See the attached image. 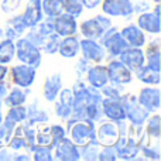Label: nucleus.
Returning a JSON list of instances; mask_svg holds the SVG:
<instances>
[{
    "instance_id": "1",
    "label": "nucleus",
    "mask_w": 161,
    "mask_h": 161,
    "mask_svg": "<svg viewBox=\"0 0 161 161\" xmlns=\"http://www.w3.org/2000/svg\"><path fill=\"white\" fill-rule=\"evenodd\" d=\"M67 120L69 140L72 143H75L78 147L88 144L92 140H96L95 122H92L89 119H75V117H69Z\"/></svg>"
},
{
    "instance_id": "2",
    "label": "nucleus",
    "mask_w": 161,
    "mask_h": 161,
    "mask_svg": "<svg viewBox=\"0 0 161 161\" xmlns=\"http://www.w3.org/2000/svg\"><path fill=\"white\" fill-rule=\"evenodd\" d=\"M120 100L123 103L126 113V119H129V122L134 126H143V123L148 119L150 112L146 110L137 100V96L131 93H126L120 96Z\"/></svg>"
},
{
    "instance_id": "3",
    "label": "nucleus",
    "mask_w": 161,
    "mask_h": 161,
    "mask_svg": "<svg viewBox=\"0 0 161 161\" xmlns=\"http://www.w3.org/2000/svg\"><path fill=\"white\" fill-rule=\"evenodd\" d=\"M16 55L23 64L31 65L34 68H38L41 64V51L34 44H31L27 38L17 40L16 44Z\"/></svg>"
},
{
    "instance_id": "4",
    "label": "nucleus",
    "mask_w": 161,
    "mask_h": 161,
    "mask_svg": "<svg viewBox=\"0 0 161 161\" xmlns=\"http://www.w3.org/2000/svg\"><path fill=\"white\" fill-rule=\"evenodd\" d=\"M110 27H112L110 19H108L105 16H96V17H91V19L82 21V24H80V33H82V36L85 38L97 40Z\"/></svg>"
},
{
    "instance_id": "5",
    "label": "nucleus",
    "mask_w": 161,
    "mask_h": 161,
    "mask_svg": "<svg viewBox=\"0 0 161 161\" xmlns=\"http://www.w3.org/2000/svg\"><path fill=\"white\" fill-rule=\"evenodd\" d=\"M100 44L103 45L106 51L110 54L112 57H119L126 48L129 47L127 42L122 37V34L117 31V28L110 27L102 34L100 37Z\"/></svg>"
},
{
    "instance_id": "6",
    "label": "nucleus",
    "mask_w": 161,
    "mask_h": 161,
    "mask_svg": "<svg viewBox=\"0 0 161 161\" xmlns=\"http://www.w3.org/2000/svg\"><path fill=\"white\" fill-rule=\"evenodd\" d=\"M102 10L112 17H131L133 3L131 0H102Z\"/></svg>"
},
{
    "instance_id": "7",
    "label": "nucleus",
    "mask_w": 161,
    "mask_h": 161,
    "mask_svg": "<svg viewBox=\"0 0 161 161\" xmlns=\"http://www.w3.org/2000/svg\"><path fill=\"white\" fill-rule=\"evenodd\" d=\"M106 68H108L109 82H112V83L127 85V83H130L131 79H133V74H131V71L129 69L120 59L119 61H117V59L110 61Z\"/></svg>"
},
{
    "instance_id": "8",
    "label": "nucleus",
    "mask_w": 161,
    "mask_h": 161,
    "mask_svg": "<svg viewBox=\"0 0 161 161\" xmlns=\"http://www.w3.org/2000/svg\"><path fill=\"white\" fill-rule=\"evenodd\" d=\"M11 79L20 88H30L36 80V68L27 64H19L11 68Z\"/></svg>"
},
{
    "instance_id": "9",
    "label": "nucleus",
    "mask_w": 161,
    "mask_h": 161,
    "mask_svg": "<svg viewBox=\"0 0 161 161\" xmlns=\"http://www.w3.org/2000/svg\"><path fill=\"white\" fill-rule=\"evenodd\" d=\"M79 50L82 51V55L86 61L95 64H100L106 55L103 45L91 38H83L82 41H79Z\"/></svg>"
},
{
    "instance_id": "10",
    "label": "nucleus",
    "mask_w": 161,
    "mask_h": 161,
    "mask_svg": "<svg viewBox=\"0 0 161 161\" xmlns=\"http://www.w3.org/2000/svg\"><path fill=\"white\" fill-rule=\"evenodd\" d=\"M54 154L53 156L55 160H62V161H76L80 158L79 156V148L75 143H72L69 139L64 137L61 139L55 146L53 147Z\"/></svg>"
},
{
    "instance_id": "11",
    "label": "nucleus",
    "mask_w": 161,
    "mask_h": 161,
    "mask_svg": "<svg viewBox=\"0 0 161 161\" xmlns=\"http://www.w3.org/2000/svg\"><path fill=\"white\" fill-rule=\"evenodd\" d=\"M76 31H78L76 17L68 13H61L59 16L54 17V33H57L59 37L75 36Z\"/></svg>"
},
{
    "instance_id": "12",
    "label": "nucleus",
    "mask_w": 161,
    "mask_h": 161,
    "mask_svg": "<svg viewBox=\"0 0 161 161\" xmlns=\"http://www.w3.org/2000/svg\"><path fill=\"white\" fill-rule=\"evenodd\" d=\"M102 112L103 116H106L112 122H120V120H126L125 108H123L122 100L114 99V97H103L102 102Z\"/></svg>"
},
{
    "instance_id": "13",
    "label": "nucleus",
    "mask_w": 161,
    "mask_h": 161,
    "mask_svg": "<svg viewBox=\"0 0 161 161\" xmlns=\"http://www.w3.org/2000/svg\"><path fill=\"white\" fill-rule=\"evenodd\" d=\"M137 25L143 31H147L150 34L160 33V4L154 6V11H146L139 14Z\"/></svg>"
},
{
    "instance_id": "14",
    "label": "nucleus",
    "mask_w": 161,
    "mask_h": 161,
    "mask_svg": "<svg viewBox=\"0 0 161 161\" xmlns=\"http://www.w3.org/2000/svg\"><path fill=\"white\" fill-rule=\"evenodd\" d=\"M137 100L146 110H148L150 113H156L160 109V89L151 86L140 89Z\"/></svg>"
},
{
    "instance_id": "15",
    "label": "nucleus",
    "mask_w": 161,
    "mask_h": 161,
    "mask_svg": "<svg viewBox=\"0 0 161 161\" xmlns=\"http://www.w3.org/2000/svg\"><path fill=\"white\" fill-rule=\"evenodd\" d=\"M120 61L131 71V72H136L137 69L144 65V61H146V57H144V53L142 51V48L139 47H127L122 54H120Z\"/></svg>"
},
{
    "instance_id": "16",
    "label": "nucleus",
    "mask_w": 161,
    "mask_h": 161,
    "mask_svg": "<svg viewBox=\"0 0 161 161\" xmlns=\"http://www.w3.org/2000/svg\"><path fill=\"white\" fill-rule=\"evenodd\" d=\"M119 136L120 130L116 122H105L96 130V140L100 143V146H114Z\"/></svg>"
},
{
    "instance_id": "17",
    "label": "nucleus",
    "mask_w": 161,
    "mask_h": 161,
    "mask_svg": "<svg viewBox=\"0 0 161 161\" xmlns=\"http://www.w3.org/2000/svg\"><path fill=\"white\" fill-rule=\"evenodd\" d=\"M59 100L55 103V114L62 120H67L72 114L74 92L72 89H61L59 91Z\"/></svg>"
},
{
    "instance_id": "18",
    "label": "nucleus",
    "mask_w": 161,
    "mask_h": 161,
    "mask_svg": "<svg viewBox=\"0 0 161 161\" xmlns=\"http://www.w3.org/2000/svg\"><path fill=\"white\" fill-rule=\"evenodd\" d=\"M42 8H41V0H28L25 11L23 13L21 19L24 21V24L27 25V28L33 27V25L38 24L42 20Z\"/></svg>"
},
{
    "instance_id": "19",
    "label": "nucleus",
    "mask_w": 161,
    "mask_h": 161,
    "mask_svg": "<svg viewBox=\"0 0 161 161\" xmlns=\"http://www.w3.org/2000/svg\"><path fill=\"white\" fill-rule=\"evenodd\" d=\"M62 89V78L61 74H53V75L47 76L42 86V93L47 102H54L58 97L59 91Z\"/></svg>"
},
{
    "instance_id": "20",
    "label": "nucleus",
    "mask_w": 161,
    "mask_h": 161,
    "mask_svg": "<svg viewBox=\"0 0 161 161\" xmlns=\"http://www.w3.org/2000/svg\"><path fill=\"white\" fill-rule=\"evenodd\" d=\"M120 34H122V37L125 38V41L127 42L129 47L142 48L143 45L146 44V36L139 25H134V24L127 25V27H125L120 31Z\"/></svg>"
},
{
    "instance_id": "21",
    "label": "nucleus",
    "mask_w": 161,
    "mask_h": 161,
    "mask_svg": "<svg viewBox=\"0 0 161 161\" xmlns=\"http://www.w3.org/2000/svg\"><path fill=\"white\" fill-rule=\"evenodd\" d=\"M86 79H88L89 85L93 86L96 89H100L109 83V75H108V68L105 65H95L91 67L86 72Z\"/></svg>"
},
{
    "instance_id": "22",
    "label": "nucleus",
    "mask_w": 161,
    "mask_h": 161,
    "mask_svg": "<svg viewBox=\"0 0 161 161\" xmlns=\"http://www.w3.org/2000/svg\"><path fill=\"white\" fill-rule=\"evenodd\" d=\"M27 30V25L24 24L21 16H14L13 19H10L6 23V28H4V37L8 40H17L19 37H21L23 34Z\"/></svg>"
},
{
    "instance_id": "23",
    "label": "nucleus",
    "mask_w": 161,
    "mask_h": 161,
    "mask_svg": "<svg viewBox=\"0 0 161 161\" xmlns=\"http://www.w3.org/2000/svg\"><path fill=\"white\" fill-rule=\"evenodd\" d=\"M57 53H59V55L64 58H75L79 53V40L75 36L64 37V40L59 41Z\"/></svg>"
},
{
    "instance_id": "24",
    "label": "nucleus",
    "mask_w": 161,
    "mask_h": 161,
    "mask_svg": "<svg viewBox=\"0 0 161 161\" xmlns=\"http://www.w3.org/2000/svg\"><path fill=\"white\" fill-rule=\"evenodd\" d=\"M28 93H30V91H28V88H20V86H17V88H13L8 93H6V99L3 100V103H4L6 106H19V105H24L25 100H27V96Z\"/></svg>"
},
{
    "instance_id": "25",
    "label": "nucleus",
    "mask_w": 161,
    "mask_h": 161,
    "mask_svg": "<svg viewBox=\"0 0 161 161\" xmlns=\"http://www.w3.org/2000/svg\"><path fill=\"white\" fill-rule=\"evenodd\" d=\"M136 76L139 80H142L146 85H158L160 83V71H154L148 68L147 65H143L140 69L136 71Z\"/></svg>"
},
{
    "instance_id": "26",
    "label": "nucleus",
    "mask_w": 161,
    "mask_h": 161,
    "mask_svg": "<svg viewBox=\"0 0 161 161\" xmlns=\"http://www.w3.org/2000/svg\"><path fill=\"white\" fill-rule=\"evenodd\" d=\"M14 55H16V45L13 40L6 38L0 41V64H10Z\"/></svg>"
},
{
    "instance_id": "27",
    "label": "nucleus",
    "mask_w": 161,
    "mask_h": 161,
    "mask_svg": "<svg viewBox=\"0 0 161 161\" xmlns=\"http://www.w3.org/2000/svg\"><path fill=\"white\" fill-rule=\"evenodd\" d=\"M42 13L48 17H57L64 13V3L62 0H41Z\"/></svg>"
},
{
    "instance_id": "28",
    "label": "nucleus",
    "mask_w": 161,
    "mask_h": 161,
    "mask_svg": "<svg viewBox=\"0 0 161 161\" xmlns=\"http://www.w3.org/2000/svg\"><path fill=\"white\" fill-rule=\"evenodd\" d=\"M100 143L97 140H92L89 142L88 144L85 146H80L79 148V156L80 158L83 160H97V154H99L100 150Z\"/></svg>"
},
{
    "instance_id": "29",
    "label": "nucleus",
    "mask_w": 161,
    "mask_h": 161,
    "mask_svg": "<svg viewBox=\"0 0 161 161\" xmlns=\"http://www.w3.org/2000/svg\"><path fill=\"white\" fill-rule=\"evenodd\" d=\"M27 117H28V122L31 123H44L50 119L47 112L42 110L41 108H38V105L36 106V103H33L31 106L27 108Z\"/></svg>"
},
{
    "instance_id": "30",
    "label": "nucleus",
    "mask_w": 161,
    "mask_h": 161,
    "mask_svg": "<svg viewBox=\"0 0 161 161\" xmlns=\"http://www.w3.org/2000/svg\"><path fill=\"white\" fill-rule=\"evenodd\" d=\"M6 119L11 120L17 125V123H23L27 119V108H24L23 105L19 106H10L7 114H6Z\"/></svg>"
},
{
    "instance_id": "31",
    "label": "nucleus",
    "mask_w": 161,
    "mask_h": 161,
    "mask_svg": "<svg viewBox=\"0 0 161 161\" xmlns=\"http://www.w3.org/2000/svg\"><path fill=\"white\" fill-rule=\"evenodd\" d=\"M85 119H89L92 122H99L103 119V112H102V105L100 102H91L85 108Z\"/></svg>"
},
{
    "instance_id": "32",
    "label": "nucleus",
    "mask_w": 161,
    "mask_h": 161,
    "mask_svg": "<svg viewBox=\"0 0 161 161\" xmlns=\"http://www.w3.org/2000/svg\"><path fill=\"white\" fill-rule=\"evenodd\" d=\"M59 41H61V37L57 33L48 34V36L45 37L44 42H42L41 50H44V53H47V54H55L57 51H58Z\"/></svg>"
},
{
    "instance_id": "33",
    "label": "nucleus",
    "mask_w": 161,
    "mask_h": 161,
    "mask_svg": "<svg viewBox=\"0 0 161 161\" xmlns=\"http://www.w3.org/2000/svg\"><path fill=\"white\" fill-rule=\"evenodd\" d=\"M64 13H68L74 17H79L83 11V4L80 0H62Z\"/></svg>"
},
{
    "instance_id": "34",
    "label": "nucleus",
    "mask_w": 161,
    "mask_h": 161,
    "mask_svg": "<svg viewBox=\"0 0 161 161\" xmlns=\"http://www.w3.org/2000/svg\"><path fill=\"white\" fill-rule=\"evenodd\" d=\"M100 89H102V96L114 97V99H119V97L123 95V92H125L123 85H117V83H112V82H110V85L106 83V85Z\"/></svg>"
},
{
    "instance_id": "35",
    "label": "nucleus",
    "mask_w": 161,
    "mask_h": 161,
    "mask_svg": "<svg viewBox=\"0 0 161 161\" xmlns=\"http://www.w3.org/2000/svg\"><path fill=\"white\" fill-rule=\"evenodd\" d=\"M34 154L33 158L37 161H51L54 160L53 157V148L47 147V146H37L34 147V150L31 151Z\"/></svg>"
},
{
    "instance_id": "36",
    "label": "nucleus",
    "mask_w": 161,
    "mask_h": 161,
    "mask_svg": "<svg viewBox=\"0 0 161 161\" xmlns=\"http://www.w3.org/2000/svg\"><path fill=\"white\" fill-rule=\"evenodd\" d=\"M148 123H147V136L150 139H160V116L158 114H154L153 117H148Z\"/></svg>"
},
{
    "instance_id": "37",
    "label": "nucleus",
    "mask_w": 161,
    "mask_h": 161,
    "mask_svg": "<svg viewBox=\"0 0 161 161\" xmlns=\"http://www.w3.org/2000/svg\"><path fill=\"white\" fill-rule=\"evenodd\" d=\"M140 151H142V154L146 157V158H150V160H160V146L158 143H156V144H144L140 147Z\"/></svg>"
},
{
    "instance_id": "38",
    "label": "nucleus",
    "mask_w": 161,
    "mask_h": 161,
    "mask_svg": "<svg viewBox=\"0 0 161 161\" xmlns=\"http://www.w3.org/2000/svg\"><path fill=\"white\" fill-rule=\"evenodd\" d=\"M50 131H51V137H53V147L59 142L61 139H64L65 136V129L59 125H53L50 126Z\"/></svg>"
},
{
    "instance_id": "39",
    "label": "nucleus",
    "mask_w": 161,
    "mask_h": 161,
    "mask_svg": "<svg viewBox=\"0 0 161 161\" xmlns=\"http://www.w3.org/2000/svg\"><path fill=\"white\" fill-rule=\"evenodd\" d=\"M117 154L113 146H103L102 150H99L97 160H116Z\"/></svg>"
},
{
    "instance_id": "40",
    "label": "nucleus",
    "mask_w": 161,
    "mask_h": 161,
    "mask_svg": "<svg viewBox=\"0 0 161 161\" xmlns=\"http://www.w3.org/2000/svg\"><path fill=\"white\" fill-rule=\"evenodd\" d=\"M20 2H21V0H3L2 11H4V13H13L14 10L19 8Z\"/></svg>"
},
{
    "instance_id": "41",
    "label": "nucleus",
    "mask_w": 161,
    "mask_h": 161,
    "mask_svg": "<svg viewBox=\"0 0 161 161\" xmlns=\"http://www.w3.org/2000/svg\"><path fill=\"white\" fill-rule=\"evenodd\" d=\"M150 8H151V3L148 2V0H139L136 4H133V11L137 14L150 11Z\"/></svg>"
},
{
    "instance_id": "42",
    "label": "nucleus",
    "mask_w": 161,
    "mask_h": 161,
    "mask_svg": "<svg viewBox=\"0 0 161 161\" xmlns=\"http://www.w3.org/2000/svg\"><path fill=\"white\" fill-rule=\"evenodd\" d=\"M147 67L154 71H160V54H153L147 57Z\"/></svg>"
},
{
    "instance_id": "43",
    "label": "nucleus",
    "mask_w": 161,
    "mask_h": 161,
    "mask_svg": "<svg viewBox=\"0 0 161 161\" xmlns=\"http://www.w3.org/2000/svg\"><path fill=\"white\" fill-rule=\"evenodd\" d=\"M153 54H160V40L156 38L148 44L147 50H146V54L144 57H148V55H153Z\"/></svg>"
},
{
    "instance_id": "44",
    "label": "nucleus",
    "mask_w": 161,
    "mask_h": 161,
    "mask_svg": "<svg viewBox=\"0 0 161 161\" xmlns=\"http://www.w3.org/2000/svg\"><path fill=\"white\" fill-rule=\"evenodd\" d=\"M75 69H76V74H78L79 76L82 75V74L88 72V69H89L88 61H86L85 58H83V59H79V61L76 62V67H75Z\"/></svg>"
},
{
    "instance_id": "45",
    "label": "nucleus",
    "mask_w": 161,
    "mask_h": 161,
    "mask_svg": "<svg viewBox=\"0 0 161 161\" xmlns=\"http://www.w3.org/2000/svg\"><path fill=\"white\" fill-rule=\"evenodd\" d=\"M0 160H14V154L10 153V148H0Z\"/></svg>"
},
{
    "instance_id": "46",
    "label": "nucleus",
    "mask_w": 161,
    "mask_h": 161,
    "mask_svg": "<svg viewBox=\"0 0 161 161\" xmlns=\"http://www.w3.org/2000/svg\"><path fill=\"white\" fill-rule=\"evenodd\" d=\"M80 2H82L83 7H86V8H95V7H97V6L100 4V2H102V0H80Z\"/></svg>"
},
{
    "instance_id": "47",
    "label": "nucleus",
    "mask_w": 161,
    "mask_h": 161,
    "mask_svg": "<svg viewBox=\"0 0 161 161\" xmlns=\"http://www.w3.org/2000/svg\"><path fill=\"white\" fill-rule=\"evenodd\" d=\"M7 74H8V68L6 67V65L0 64V82L4 80V78L7 76Z\"/></svg>"
},
{
    "instance_id": "48",
    "label": "nucleus",
    "mask_w": 161,
    "mask_h": 161,
    "mask_svg": "<svg viewBox=\"0 0 161 161\" xmlns=\"http://www.w3.org/2000/svg\"><path fill=\"white\" fill-rule=\"evenodd\" d=\"M6 93H7V86L3 82H0V100H2V102H3V97L6 96Z\"/></svg>"
},
{
    "instance_id": "49",
    "label": "nucleus",
    "mask_w": 161,
    "mask_h": 161,
    "mask_svg": "<svg viewBox=\"0 0 161 161\" xmlns=\"http://www.w3.org/2000/svg\"><path fill=\"white\" fill-rule=\"evenodd\" d=\"M31 157L27 156V154H23V156H14V160L19 161V160H30Z\"/></svg>"
},
{
    "instance_id": "50",
    "label": "nucleus",
    "mask_w": 161,
    "mask_h": 161,
    "mask_svg": "<svg viewBox=\"0 0 161 161\" xmlns=\"http://www.w3.org/2000/svg\"><path fill=\"white\" fill-rule=\"evenodd\" d=\"M3 122V116H2V112H0V123Z\"/></svg>"
}]
</instances>
